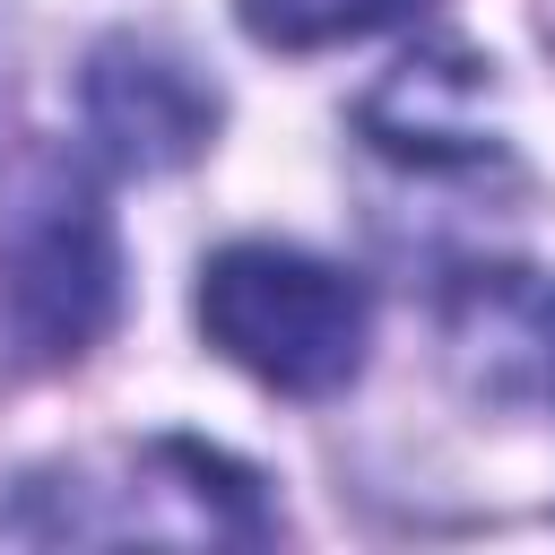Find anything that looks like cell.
I'll list each match as a JSON object with an SVG mask.
<instances>
[{
	"label": "cell",
	"instance_id": "6da1fadb",
	"mask_svg": "<svg viewBox=\"0 0 555 555\" xmlns=\"http://www.w3.org/2000/svg\"><path fill=\"white\" fill-rule=\"evenodd\" d=\"M199 330L225 364L286 399H330L364 373L373 304L338 260L295 243H225L199 269Z\"/></svg>",
	"mask_w": 555,
	"mask_h": 555
},
{
	"label": "cell",
	"instance_id": "7a4b0ae2",
	"mask_svg": "<svg viewBox=\"0 0 555 555\" xmlns=\"http://www.w3.org/2000/svg\"><path fill=\"white\" fill-rule=\"evenodd\" d=\"M0 304L35 364L87 356L121 312V243L95 182L61 156L26 165L0 217Z\"/></svg>",
	"mask_w": 555,
	"mask_h": 555
},
{
	"label": "cell",
	"instance_id": "3957f363",
	"mask_svg": "<svg viewBox=\"0 0 555 555\" xmlns=\"http://www.w3.org/2000/svg\"><path fill=\"white\" fill-rule=\"evenodd\" d=\"M78 104H87V139L121 173H173L217 139V87L182 52L139 43V35H113L87 52Z\"/></svg>",
	"mask_w": 555,
	"mask_h": 555
},
{
	"label": "cell",
	"instance_id": "277c9868",
	"mask_svg": "<svg viewBox=\"0 0 555 555\" xmlns=\"http://www.w3.org/2000/svg\"><path fill=\"white\" fill-rule=\"evenodd\" d=\"M486 104H494L486 61H468V52H416V61H399V69L364 95L356 121H364V139H373L382 156H399V165H477V156L494 147Z\"/></svg>",
	"mask_w": 555,
	"mask_h": 555
},
{
	"label": "cell",
	"instance_id": "5b68a950",
	"mask_svg": "<svg viewBox=\"0 0 555 555\" xmlns=\"http://www.w3.org/2000/svg\"><path fill=\"white\" fill-rule=\"evenodd\" d=\"M425 0H243V26L278 52H321V43H356L382 26H408Z\"/></svg>",
	"mask_w": 555,
	"mask_h": 555
},
{
	"label": "cell",
	"instance_id": "8992f818",
	"mask_svg": "<svg viewBox=\"0 0 555 555\" xmlns=\"http://www.w3.org/2000/svg\"><path fill=\"white\" fill-rule=\"evenodd\" d=\"M538 364H546V390H555V295L538 304Z\"/></svg>",
	"mask_w": 555,
	"mask_h": 555
}]
</instances>
